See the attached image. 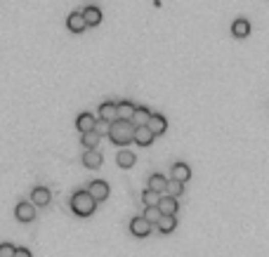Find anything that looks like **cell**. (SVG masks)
<instances>
[{"instance_id":"obj_1","label":"cell","mask_w":269,"mask_h":257,"mask_svg":"<svg viewBox=\"0 0 269 257\" xmlns=\"http://www.w3.org/2000/svg\"><path fill=\"white\" fill-rule=\"evenodd\" d=\"M109 137H111L114 144H130V142H134V125H132V121L116 118L114 123H109Z\"/></svg>"},{"instance_id":"obj_2","label":"cell","mask_w":269,"mask_h":257,"mask_svg":"<svg viewBox=\"0 0 269 257\" xmlns=\"http://www.w3.org/2000/svg\"><path fill=\"white\" fill-rule=\"evenodd\" d=\"M95 208H97V201L92 198L90 191H76L74 196H71V210H74L78 217H87V215L95 213Z\"/></svg>"},{"instance_id":"obj_3","label":"cell","mask_w":269,"mask_h":257,"mask_svg":"<svg viewBox=\"0 0 269 257\" xmlns=\"http://www.w3.org/2000/svg\"><path fill=\"white\" fill-rule=\"evenodd\" d=\"M130 231H132V236H137V239H144V236L151 233V224L140 215V217H132V220H130Z\"/></svg>"},{"instance_id":"obj_4","label":"cell","mask_w":269,"mask_h":257,"mask_svg":"<svg viewBox=\"0 0 269 257\" xmlns=\"http://www.w3.org/2000/svg\"><path fill=\"white\" fill-rule=\"evenodd\" d=\"M14 215H17L19 222H33L36 220V208H33V203H17V208H14Z\"/></svg>"},{"instance_id":"obj_5","label":"cell","mask_w":269,"mask_h":257,"mask_svg":"<svg viewBox=\"0 0 269 257\" xmlns=\"http://www.w3.org/2000/svg\"><path fill=\"white\" fill-rule=\"evenodd\" d=\"M87 191H90L92 198H95L97 203H99V201H106V198H109V184H106L104 179H95V182L87 186Z\"/></svg>"},{"instance_id":"obj_6","label":"cell","mask_w":269,"mask_h":257,"mask_svg":"<svg viewBox=\"0 0 269 257\" xmlns=\"http://www.w3.org/2000/svg\"><path fill=\"white\" fill-rule=\"evenodd\" d=\"M147 128L153 132V137H159V135H163L165 130H168V121H165L163 113H151V118H149V125H147Z\"/></svg>"},{"instance_id":"obj_7","label":"cell","mask_w":269,"mask_h":257,"mask_svg":"<svg viewBox=\"0 0 269 257\" xmlns=\"http://www.w3.org/2000/svg\"><path fill=\"white\" fill-rule=\"evenodd\" d=\"M50 198H52V194H50L48 186H40V184H38V186H33V191H31V201H33V205H40V208H43V205L50 203Z\"/></svg>"},{"instance_id":"obj_8","label":"cell","mask_w":269,"mask_h":257,"mask_svg":"<svg viewBox=\"0 0 269 257\" xmlns=\"http://www.w3.org/2000/svg\"><path fill=\"white\" fill-rule=\"evenodd\" d=\"M76 125H78L80 132H90V130L97 128V118L92 116L90 111H83V113H78V118H76Z\"/></svg>"},{"instance_id":"obj_9","label":"cell","mask_w":269,"mask_h":257,"mask_svg":"<svg viewBox=\"0 0 269 257\" xmlns=\"http://www.w3.org/2000/svg\"><path fill=\"white\" fill-rule=\"evenodd\" d=\"M66 26L69 31H74V33H80V31H85L87 24H85V17H83V12H71L66 17Z\"/></svg>"},{"instance_id":"obj_10","label":"cell","mask_w":269,"mask_h":257,"mask_svg":"<svg viewBox=\"0 0 269 257\" xmlns=\"http://www.w3.org/2000/svg\"><path fill=\"white\" fill-rule=\"evenodd\" d=\"M99 118L104 123H114L118 118L116 113V102H102L99 104Z\"/></svg>"},{"instance_id":"obj_11","label":"cell","mask_w":269,"mask_h":257,"mask_svg":"<svg viewBox=\"0 0 269 257\" xmlns=\"http://www.w3.org/2000/svg\"><path fill=\"white\" fill-rule=\"evenodd\" d=\"M83 166L97 170V168L102 166V153H99L97 149H85V153H83Z\"/></svg>"},{"instance_id":"obj_12","label":"cell","mask_w":269,"mask_h":257,"mask_svg":"<svg viewBox=\"0 0 269 257\" xmlns=\"http://www.w3.org/2000/svg\"><path fill=\"white\" fill-rule=\"evenodd\" d=\"M83 17H85V24L87 26H97L102 21V10L97 5H85L83 7Z\"/></svg>"},{"instance_id":"obj_13","label":"cell","mask_w":269,"mask_h":257,"mask_svg":"<svg viewBox=\"0 0 269 257\" xmlns=\"http://www.w3.org/2000/svg\"><path fill=\"white\" fill-rule=\"evenodd\" d=\"M149 118H151V111H149L147 106H134V113H132V125L134 128L149 125Z\"/></svg>"},{"instance_id":"obj_14","label":"cell","mask_w":269,"mask_h":257,"mask_svg":"<svg viewBox=\"0 0 269 257\" xmlns=\"http://www.w3.org/2000/svg\"><path fill=\"white\" fill-rule=\"evenodd\" d=\"M232 33L236 38H245L248 33H251V21L245 17H239V19H234V24H232Z\"/></svg>"},{"instance_id":"obj_15","label":"cell","mask_w":269,"mask_h":257,"mask_svg":"<svg viewBox=\"0 0 269 257\" xmlns=\"http://www.w3.org/2000/svg\"><path fill=\"white\" fill-rule=\"evenodd\" d=\"M116 113H118V118H123V121H132L134 104L130 102V99H121V102L116 104Z\"/></svg>"},{"instance_id":"obj_16","label":"cell","mask_w":269,"mask_h":257,"mask_svg":"<svg viewBox=\"0 0 269 257\" xmlns=\"http://www.w3.org/2000/svg\"><path fill=\"white\" fill-rule=\"evenodd\" d=\"M134 142L140 144V147H149L153 142V132L147 128V125H142V128H134Z\"/></svg>"},{"instance_id":"obj_17","label":"cell","mask_w":269,"mask_h":257,"mask_svg":"<svg viewBox=\"0 0 269 257\" xmlns=\"http://www.w3.org/2000/svg\"><path fill=\"white\" fill-rule=\"evenodd\" d=\"M156 227H159L161 233H170L177 227V220H175V215H161V220L156 222Z\"/></svg>"},{"instance_id":"obj_18","label":"cell","mask_w":269,"mask_h":257,"mask_svg":"<svg viewBox=\"0 0 269 257\" xmlns=\"http://www.w3.org/2000/svg\"><path fill=\"white\" fill-rule=\"evenodd\" d=\"M159 210H161V215H175V213H177V198H172V196H161Z\"/></svg>"},{"instance_id":"obj_19","label":"cell","mask_w":269,"mask_h":257,"mask_svg":"<svg viewBox=\"0 0 269 257\" xmlns=\"http://www.w3.org/2000/svg\"><path fill=\"white\" fill-rule=\"evenodd\" d=\"M191 177V168L187 166V163H175L172 166V179H177V182H187V179Z\"/></svg>"},{"instance_id":"obj_20","label":"cell","mask_w":269,"mask_h":257,"mask_svg":"<svg viewBox=\"0 0 269 257\" xmlns=\"http://www.w3.org/2000/svg\"><path fill=\"white\" fill-rule=\"evenodd\" d=\"M149 189L156 191V194H163V191L168 189V179H165L163 175H159V172H153L151 177H149Z\"/></svg>"},{"instance_id":"obj_21","label":"cell","mask_w":269,"mask_h":257,"mask_svg":"<svg viewBox=\"0 0 269 257\" xmlns=\"http://www.w3.org/2000/svg\"><path fill=\"white\" fill-rule=\"evenodd\" d=\"M116 160H118V166L121 168H132L134 160H137V156H134L132 151H128V149H123V151L116 153Z\"/></svg>"},{"instance_id":"obj_22","label":"cell","mask_w":269,"mask_h":257,"mask_svg":"<svg viewBox=\"0 0 269 257\" xmlns=\"http://www.w3.org/2000/svg\"><path fill=\"white\" fill-rule=\"evenodd\" d=\"M80 142H83V147H85V149H97V144H99V132H97V130H90V132H83Z\"/></svg>"},{"instance_id":"obj_23","label":"cell","mask_w":269,"mask_h":257,"mask_svg":"<svg viewBox=\"0 0 269 257\" xmlns=\"http://www.w3.org/2000/svg\"><path fill=\"white\" fill-rule=\"evenodd\" d=\"M142 198H144V205H147V208H159L161 194H156V191L147 189V191H144V194H142Z\"/></svg>"},{"instance_id":"obj_24","label":"cell","mask_w":269,"mask_h":257,"mask_svg":"<svg viewBox=\"0 0 269 257\" xmlns=\"http://www.w3.org/2000/svg\"><path fill=\"white\" fill-rule=\"evenodd\" d=\"M168 196H172V198H177L180 194H184V184L182 182H177V179H170V182H168Z\"/></svg>"},{"instance_id":"obj_25","label":"cell","mask_w":269,"mask_h":257,"mask_svg":"<svg viewBox=\"0 0 269 257\" xmlns=\"http://www.w3.org/2000/svg\"><path fill=\"white\" fill-rule=\"evenodd\" d=\"M142 217H144V220H147L149 224H153V222H159V220H161V210H159V208H147V213L142 215Z\"/></svg>"},{"instance_id":"obj_26","label":"cell","mask_w":269,"mask_h":257,"mask_svg":"<svg viewBox=\"0 0 269 257\" xmlns=\"http://www.w3.org/2000/svg\"><path fill=\"white\" fill-rule=\"evenodd\" d=\"M17 248L12 243H0V257H14Z\"/></svg>"},{"instance_id":"obj_27","label":"cell","mask_w":269,"mask_h":257,"mask_svg":"<svg viewBox=\"0 0 269 257\" xmlns=\"http://www.w3.org/2000/svg\"><path fill=\"white\" fill-rule=\"evenodd\" d=\"M14 257H31V250H26V248H17Z\"/></svg>"}]
</instances>
